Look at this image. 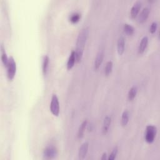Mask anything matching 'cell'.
<instances>
[{
  "instance_id": "obj_1",
  "label": "cell",
  "mask_w": 160,
  "mask_h": 160,
  "mask_svg": "<svg viewBox=\"0 0 160 160\" xmlns=\"http://www.w3.org/2000/svg\"><path fill=\"white\" fill-rule=\"evenodd\" d=\"M89 34V28L86 27L82 28L81 30V31L79 32V34L78 36L77 41L76 43V49L74 50L75 56H76V62L78 63L81 62L82 60L85 45L87 42Z\"/></svg>"
},
{
  "instance_id": "obj_2",
  "label": "cell",
  "mask_w": 160,
  "mask_h": 160,
  "mask_svg": "<svg viewBox=\"0 0 160 160\" xmlns=\"http://www.w3.org/2000/svg\"><path fill=\"white\" fill-rule=\"evenodd\" d=\"M157 134V128L153 125H148L146 128L144 139L148 143H152Z\"/></svg>"
},
{
  "instance_id": "obj_3",
  "label": "cell",
  "mask_w": 160,
  "mask_h": 160,
  "mask_svg": "<svg viewBox=\"0 0 160 160\" xmlns=\"http://www.w3.org/2000/svg\"><path fill=\"white\" fill-rule=\"evenodd\" d=\"M7 68V77L9 81H12L16 72V64L12 56L9 58V61L6 66Z\"/></svg>"
},
{
  "instance_id": "obj_4",
  "label": "cell",
  "mask_w": 160,
  "mask_h": 160,
  "mask_svg": "<svg viewBox=\"0 0 160 160\" xmlns=\"http://www.w3.org/2000/svg\"><path fill=\"white\" fill-rule=\"evenodd\" d=\"M50 111L51 113L55 116H58L59 114V102L56 94H53L51 97L50 102Z\"/></svg>"
},
{
  "instance_id": "obj_5",
  "label": "cell",
  "mask_w": 160,
  "mask_h": 160,
  "mask_svg": "<svg viewBox=\"0 0 160 160\" xmlns=\"http://www.w3.org/2000/svg\"><path fill=\"white\" fill-rule=\"evenodd\" d=\"M103 59H104V51L101 49L98 51L94 59V65H93V68L94 71H98L100 68L102 63Z\"/></svg>"
},
{
  "instance_id": "obj_6",
  "label": "cell",
  "mask_w": 160,
  "mask_h": 160,
  "mask_svg": "<svg viewBox=\"0 0 160 160\" xmlns=\"http://www.w3.org/2000/svg\"><path fill=\"white\" fill-rule=\"evenodd\" d=\"M57 155V150L54 146H48L43 151V156L46 159H53Z\"/></svg>"
},
{
  "instance_id": "obj_7",
  "label": "cell",
  "mask_w": 160,
  "mask_h": 160,
  "mask_svg": "<svg viewBox=\"0 0 160 160\" xmlns=\"http://www.w3.org/2000/svg\"><path fill=\"white\" fill-rule=\"evenodd\" d=\"M142 6V2L140 1H138L132 5L130 10V16L132 19H135L141 10Z\"/></svg>"
},
{
  "instance_id": "obj_8",
  "label": "cell",
  "mask_w": 160,
  "mask_h": 160,
  "mask_svg": "<svg viewBox=\"0 0 160 160\" xmlns=\"http://www.w3.org/2000/svg\"><path fill=\"white\" fill-rule=\"evenodd\" d=\"M89 149V143L88 142H83L79 148L78 157L80 159H84L86 156Z\"/></svg>"
},
{
  "instance_id": "obj_9",
  "label": "cell",
  "mask_w": 160,
  "mask_h": 160,
  "mask_svg": "<svg viewBox=\"0 0 160 160\" xmlns=\"http://www.w3.org/2000/svg\"><path fill=\"white\" fill-rule=\"evenodd\" d=\"M150 12V10L148 8H144L140 14L138 15V21L139 23H144L145 21H146L147 19L149 17V14Z\"/></svg>"
},
{
  "instance_id": "obj_10",
  "label": "cell",
  "mask_w": 160,
  "mask_h": 160,
  "mask_svg": "<svg viewBox=\"0 0 160 160\" xmlns=\"http://www.w3.org/2000/svg\"><path fill=\"white\" fill-rule=\"evenodd\" d=\"M125 50V39L121 36H120L117 41V51L119 55L121 56L124 52Z\"/></svg>"
},
{
  "instance_id": "obj_11",
  "label": "cell",
  "mask_w": 160,
  "mask_h": 160,
  "mask_svg": "<svg viewBox=\"0 0 160 160\" xmlns=\"http://www.w3.org/2000/svg\"><path fill=\"white\" fill-rule=\"evenodd\" d=\"M148 41H149V39L147 36H144L141 39L140 43L138 46V54H142L145 51L146 49L147 48L148 44Z\"/></svg>"
},
{
  "instance_id": "obj_12",
  "label": "cell",
  "mask_w": 160,
  "mask_h": 160,
  "mask_svg": "<svg viewBox=\"0 0 160 160\" xmlns=\"http://www.w3.org/2000/svg\"><path fill=\"white\" fill-rule=\"evenodd\" d=\"M111 117L109 116H107L104 118L102 126V132L103 134L105 135L108 132L111 124Z\"/></svg>"
},
{
  "instance_id": "obj_13",
  "label": "cell",
  "mask_w": 160,
  "mask_h": 160,
  "mask_svg": "<svg viewBox=\"0 0 160 160\" xmlns=\"http://www.w3.org/2000/svg\"><path fill=\"white\" fill-rule=\"evenodd\" d=\"M87 125H88V120L85 119L81 122V124L79 126L78 132H77V137L78 139H81L83 137Z\"/></svg>"
},
{
  "instance_id": "obj_14",
  "label": "cell",
  "mask_w": 160,
  "mask_h": 160,
  "mask_svg": "<svg viewBox=\"0 0 160 160\" xmlns=\"http://www.w3.org/2000/svg\"><path fill=\"white\" fill-rule=\"evenodd\" d=\"M76 56H75V52L74 51H72L69 57L68 58V62H67V69L68 70H71L74 66L76 63Z\"/></svg>"
},
{
  "instance_id": "obj_15",
  "label": "cell",
  "mask_w": 160,
  "mask_h": 160,
  "mask_svg": "<svg viewBox=\"0 0 160 160\" xmlns=\"http://www.w3.org/2000/svg\"><path fill=\"white\" fill-rule=\"evenodd\" d=\"M49 58L48 55H45L42 59V71L43 74L45 76L48 73V69H49Z\"/></svg>"
},
{
  "instance_id": "obj_16",
  "label": "cell",
  "mask_w": 160,
  "mask_h": 160,
  "mask_svg": "<svg viewBox=\"0 0 160 160\" xmlns=\"http://www.w3.org/2000/svg\"><path fill=\"white\" fill-rule=\"evenodd\" d=\"M1 59L2 64H4V66H7L8 61H9V58L8 57L6 52L5 51V49L3 46V45L1 46Z\"/></svg>"
},
{
  "instance_id": "obj_17",
  "label": "cell",
  "mask_w": 160,
  "mask_h": 160,
  "mask_svg": "<svg viewBox=\"0 0 160 160\" xmlns=\"http://www.w3.org/2000/svg\"><path fill=\"white\" fill-rule=\"evenodd\" d=\"M138 92V88L136 86L131 87L128 93V99L129 101H132L136 96Z\"/></svg>"
},
{
  "instance_id": "obj_18",
  "label": "cell",
  "mask_w": 160,
  "mask_h": 160,
  "mask_svg": "<svg viewBox=\"0 0 160 160\" xmlns=\"http://www.w3.org/2000/svg\"><path fill=\"white\" fill-rule=\"evenodd\" d=\"M129 112L128 110H124L122 113V116H121V125L122 126H126L128 122H129Z\"/></svg>"
},
{
  "instance_id": "obj_19",
  "label": "cell",
  "mask_w": 160,
  "mask_h": 160,
  "mask_svg": "<svg viewBox=\"0 0 160 160\" xmlns=\"http://www.w3.org/2000/svg\"><path fill=\"white\" fill-rule=\"evenodd\" d=\"M123 31L128 36H131L134 32V28L129 24H124L123 25Z\"/></svg>"
},
{
  "instance_id": "obj_20",
  "label": "cell",
  "mask_w": 160,
  "mask_h": 160,
  "mask_svg": "<svg viewBox=\"0 0 160 160\" xmlns=\"http://www.w3.org/2000/svg\"><path fill=\"white\" fill-rule=\"evenodd\" d=\"M112 67H113V63L111 61H108L105 65L104 67V74L106 76H108L111 74L112 70Z\"/></svg>"
},
{
  "instance_id": "obj_21",
  "label": "cell",
  "mask_w": 160,
  "mask_h": 160,
  "mask_svg": "<svg viewBox=\"0 0 160 160\" xmlns=\"http://www.w3.org/2000/svg\"><path fill=\"white\" fill-rule=\"evenodd\" d=\"M81 19V14L78 12H74L69 17V21L73 24H76Z\"/></svg>"
},
{
  "instance_id": "obj_22",
  "label": "cell",
  "mask_w": 160,
  "mask_h": 160,
  "mask_svg": "<svg viewBox=\"0 0 160 160\" xmlns=\"http://www.w3.org/2000/svg\"><path fill=\"white\" fill-rule=\"evenodd\" d=\"M118 146L114 147V148L111 151V153L109 154V157L108 158V159H109V160H114V159H115L116 158V156L118 154Z\"/></svg>"
},
{
  "instance_id": "obj_23",
  "label": "cell",
  "mask_w": 160,
  "mask_h": 160,
  "mask_svg": "<svg viewBox=\"0 0 160 160\" xmlns=\"http://www.w3.org/2000/svg\"><path fill=\"white\" fill-rule=\"evenodd\" d=\"M158 28V23L156 21H154L151 23L149 27V32L151 34H154Z\"/></svg>"
},
{
  "instance_id": "obj_24",
  "label": "cell",
  "mask_w": 160,
  "mask_h": 160,
  "mask_svg": "<svg viewBox=\"0 0 160 160\" xmlns=\"http://www.w3.org/2000/svg\"><path fill=\"white\" fill-rule=\"evenodd\" d=\"M107 154L106 152H103L102 154V156L101 158V159L102 160H106V159H108V157H107Z\"/></svg>"
}]
</instances>
